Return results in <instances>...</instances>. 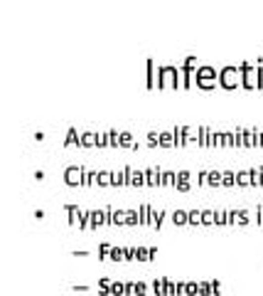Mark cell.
I'll return each mask as SVG.
<instances>
[{
    "label": "cell",
    "instance_id": "26",
    "mask_svg": "<svg viewBox=\"0 0 263 296\" xmlns=\"http://www.w3.org/2000/svg\"><path fill=\"white\" fill-rule=\"evenodd\" d=\"M126 222H128V224H135V222H140V215H138L135 210H128V213H126Z\"/></svg>",
    "mask_w": 263,
    "mask_h": 296
},
{
    "label": "cell",
    "instance_id": "16",
    "mask_svg": "<svg viewBox=\"0 0 263 296\" xmlns=\"http://www.w3.org/2000/svg\"><path fill=\"white\" fill-rule=\"evenodd\" d=\"M170 220L175 222V224H190V220H187V213H185V210H175Z\"/></svg>",
    "mask_w": 263,
    "mask_h": 296
},
{
    "label": "cell",
    "instance_id": "10",
    "mask_svg": "<svg viewBox=\"0 0 263 296\" xmlns=\"http://www.w3.org/2000/svg\"><path fill=\"white\" fill-rule=\"evenodd\" d=\"M64 146L66 148L81 146V139H79V131H76V129H69V134H66V139H64Z\"/></svg>",
    "mask_w": 263,
    "mask_h": 296
},
{
    "label": "cell",
    "instance_id": "27",
    "mask_svg": "<svg viewBox=\"0 0 263 296\" xmlns=\"http://www.w3.org/2000/svg\"><path fill=\"white\" fill-rule=\"evenodd\" d=\"M207 175H209V170H199V175H197L199 185H207Z\"/></svg>",
    "mask_w": 263,
    "mask_h": 296
},
{
    "label": "cell",
    "instance_id": "4",
    "mask_svg": "<svg viewBox=\"0 0 263 296\" xmlns=\"http://www.w3.org/2000/svg\"><path fill=\"white\" fill-rule=\"evenodd\" d=\"M195 62H197V57L190 55V57L182 62V67H180V74H182V89H190L192 81H195Z\"/></svg>",
    "mask_w": 263,
    "mask_h": 296
},
{
    "label": "cell",
    "instance_id": "24",
    "mask_svg": "<svg viewBox=\"0 0 263 296\" xmlns=\"http://www.w3.org/2000/svg\"><path fill=\"white\" fill-rule=\"evenodd\" d=\"M111 259H113V262H121V259H126V249H121V247H113V249H111Z\"/></svg>",
    "mask_w": 263,
    "mask_h": 296
},
{
    "label": "cell",
    "instance_id": "8",
    "mask_svg": "<svg viewBox=\"0 0 263 296\" xmlns=\"http://www.w3.org/2000/svg\"><path fill=\"white\" fill-rule=\"evenodd\" d=\"M175 178H177L175 170H162V173H160V183H158V188H175Z\"/></svg>",
    "mask_w": 263,
    "mask_h": 296
},
{
    "label": "cell",
    "instance_id": "25",
    "mask_svg": "<svg viewBox=\"0 0 263 296\" xmlns=\"http://www.w3.org/2000/svg\"><path fill=\"white\" fill-rule=\"evenodd\" d=\"M202 224H214V210H202Z\"/></svg>",
    "mask_w": 263,
    "mask_h": 296
},
{
    "label": "cell",
    "instance_id": "6",
    "mask_svg": "<svg viewBox=\"0 0 263 296\" xmlns=\"http://www.w3.org/2000/svg\"><path fill=\"white\" fill-rule=\"evenodd\" d=\"M239 74H241V86L244 89H254L256 86V81H254V65L251 62H241Z\"/></svg>",
    "mask_w": 263,
    "mask_h": 296
},
{
    "label": "cell",
    "instance_id": "11",
    "mask_svg": "<svg viewBox=\"0 0 263 296\" xmlns=\"http://www.w3.org/2000/svg\"><path fill=\"white\" fill-rule=\"evenodd\" d=\"M131 185L133 188H143V185H145V170H133L131 173Z\"/></svg>",
    "mask_w": 263,
    "mask_h": 296
},
{
    "label": "cell",
    "instance_id": "9",
    "mask_svg": "<svg viewBox=\"0 0 263 296\" xmlns=\"http://www.w3.org/2000/svg\"><path fill=\"white\" fill-rule=\"evenodd\" d=\"M221 180H224V173L221 170H209V175H207V185L209 188H219Z\"/></svg>",
    "mask_w": 263,
    "mask_h": 296
},
{
    "label": "cell",
    "instance_id": "19",
    "mask_svg": "<svg viewBox=\"0 0 263 296\" xmlns=\"http://www.w3.org/2000/svg\"><path fill=\"white\" fill-rule=\"evenodd\" d=\"M148 89H155V72H153V60H148Z\"/></svg>",
    "mask_w": 263,
    "mask_h": 296
},
{
    "label": "cell",
    "instance_id": "20",
    "mask_svg": "<svg viewBox=\"0 0 263 296\" xmlns=\"http://www.w3.org/2000/svg\"><path fill=\"white\" fill-rule=\"evenodd\" d=\"M187 220H190V224H202V210H190Z\"/></svg>",
    "mask_w": 263,
    "mask_h": 296
},
{
    "label": "cell",
    "instance_id": "22",
    "mask_svg": "<svg viewBox=\"0 0 263 296\" xmlns=\"http://www.w3.org/2000/svg\"><path fill=\"white\" fill-rule=\"evenodd\" d=\"M99 173H94V170H89V168H84V188H89L91 183H94V178H96Z\"/></svg>",
    "mask_w": 263,
    "mask_h": 296
},
{
    "label": "cell",
    "instance_id": "15",
    "mask_svg": "<svg viewBox=\"0 0 263 296\" xmlns=\"http://www.w3.org/2000/svg\"><path fill=\"white\" fill-rule=\"evenodd\" d=\"M96 183H99V188H106V185H111V173H108V170H99V175H96Z\"/></svg>",
    "mask_w": 263,
    "mask_h": 296
},
{
    "label": "cell",
    "instance_id": "3",
    "mask_svg": "<svg viewBox=\"0 0 263 296\" xmlns=\"http://www.w3.org/2000/svg\"><path fill=\"white\" fill-rule=\"evenodd\" d=\"M219 84L224 86V89H236V86H241V74L236 67H224L221 72H219Z\"/></svg>",
    "mask_w": 263,
    "mask_h": 296
},
{
    "label": "cell",
    "instance_id": "12",
    "mask_svg": "<svg viewBox=\"0 0 263 296\" xmlns=\"http://www.w3.org/2000/svg\"><path fill=\"white\" fill-rule=\"evenodd\" d=\"M160 148H175V136H172V131L167 134V131H160Z\"/></svg>",
    "mask_w": 263,
    "mask_h": 296
},
{
    "label": "cell",
    "instance_id": "17",
    "mask_svg": "<svg viewBox=\"0 0 263 296\" xmlns=\"http://www.w3.org/2000/svg\"><path fill=\"white\" fill-rule=\"evenodd\" d=\"M221 185H224V188H234V185H236V173H234V170H226Z\"/></svg>",
    "mask_w": 263,
    "mask_h": 296
},
{
    "label": "cell",
    "instance_id": "7",
    "mask_svg": "<svg viewBox=\"0 0 263 296\" xmlns=\"http://www.w3.org/2000/svg\"><path fill=\"white\" fill-rule=\"evenodd\" d=\"M175 190H180V193H187V190H190V173H187V170H180V173H177V178H175Z\"/></svg>",
    "mask_w": 263,
    "mask_h": 296
},
{
    "label": "cell",
    "instance_id": "5",
    "mask_svg": "<svg viewBox=\"0 0 263 296\" xmlns=\"http://www.w3.org/2000/svg\"><path fill=\"white\" fill-rule=\"evenodd\" d=\"M64 183L76 188V185H84V168L81 165H69L64 170Z\"/></svg>",
    "mask_w": 263,
    "mask_h": 296
},
{
    "label": "cell",
    "instance_id": "28",
    "mask_svg": "<svg viewBox=\"0 0 263 296\" xmlns=\"http://www.w3.org/2000/svg\"><path fill=\"white\" fill-rule=\"evenodd\" d=\"M111 249H113L111 244H101V249H99V254H101V259H104L106 254H111Z\"/></svg>",
    "mask_w": 263,
    "mask_h": 296
},
{
    "label": "cell",
    "instance_id": "14",
    "mask_svg": "<svg viewBox=\"0 0 263 296\" xmlns=\"http://www.w3.org/2000/svg\"><path fill=\"white\" fill-rule=\"evenodd\" d=\"M91 213H94V210H81V213H79V227H81V229H89V227H91Z\"/></svg>",
    "mask_w": 263,
    "mask_h": 296
},
{
    "label": "cell",
    "instance_id": "23",
    "mask_svg": "<svg viewBox=\"0 0 263 296\" xmlns=\"http://www.w3.org/2000/svg\"><path fill=\"white\" fill-rule=\"evenodd\" d=\"M236 185H241V188L251 185V183H249V170H241V173L236 175Z\"/></svg>",
    "mask_w": 263,
    "mask_h": 296
},
{
    "label": "cell",
    "instance_id": "13",
    "mask_svg": "<svg viewBox=\"0 0 263 296\" xmlns=\"http://www.w3.org/2000/svg\"><path fill=\"white\" fill-rule=\"evenodd\" d=\"M91 146H96V134L84 131V134H81V146L79 148H91Z\"/></svg>",
    "mask_w": 263,
    "mask_h": 296
},
{
    "label": "cell",
    "instance_id": "18",
    "mask_svg": "<svg viewBox=\"0 0 263 296\" xmlns=\"http://www.w3.org/2000/svg\"><path fill=\"white\" fill-rule=\"evenodd\" d=\"M121 146L123 148H138V144L133 141V136L128 131H121Z\"/></svg>",
    "mask_w": 263,
    "mask_h": 296
},
{
    "label": "cell",
    "instance_id": "29",
    "mask_svg": "<svg viewBox=\"0 0 263 296\" xmlns=\"http://www.w3.org/2000/svg\"><path fill=\"white\" fill-rule=\"evenodd\" d=\"M259 146H263V134H261V139H259Z\"/></svg>",
    "mask_w": 263,
    "mask_h": 296
},
{
    "label": "cell",
    "instance_id": "21",
    "mask_svg": "<svg viewBox=\"0 0 263 296\" xmlns=\"http://www.w3.org/2000/svg\"><path fill=\"white\" fill-rule=\"evenodd\" d=\"M148 146L150 148L160 146V131H150V134H148Z\"/></svg>",
    "mask_w": 263,
    "mask_h": 296
},
{
    "label": "cell",
    "instance_id": "2",
    "mask_svg": "<svg viewBox=\"0 0 263 296\" xmlns=\"http://www.w3.org/2000/svg\"><path fill=\"white\" fill-rule=\"evenodd\" d=\"M195 81H197V86H202V89H214V84H216V70L214 67H197Z\"/></svg>",
    "mask_w": 263,
    "mask_h": 296
},
{
    "label": "cell",
    "instance_id": "1",
    "mask_svg": "<svg viewBox=\"0 0 263 296\" xmlns=\"http://www.w3.org/2000/svg\"><path fill=\"white\" fill-rule=\"evenodd\" d=\"M182 74H180V70L177 67H172V65H162L160 70H158V89H182Z\"/></svg>",
    "mask_w": 263,
    "mask_h": 296
}]
</instances>
